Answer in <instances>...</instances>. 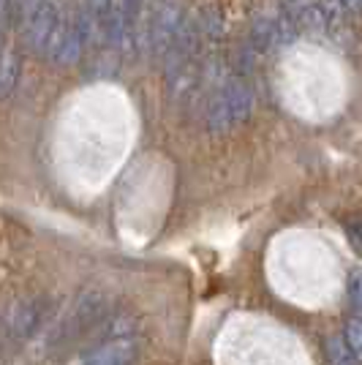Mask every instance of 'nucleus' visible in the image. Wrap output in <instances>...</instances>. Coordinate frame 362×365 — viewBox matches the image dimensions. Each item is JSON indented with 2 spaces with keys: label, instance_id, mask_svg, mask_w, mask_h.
<instances>
[{
  "label": "nucleus",
  "instance_id": "obj_5",
  "mask_svg": "<svg viewBox=\"0 0 362 365\" xmlns=\"http://www.w3.org/2000/svg\"><path fill=\"white\" fill-rule=\"evenodd\" d=\"M343 341H346L348 351L354 354V360H362V317L346 322V330H343Z\"/></svg>",
  "mask_w": 362,
  "mask_h": 365
},
{
  "label": "nucleus",
  "instance_id": "obj_3",
  "mask_svg": "<svg viewBox=\"0 0 362 365\" xmlns=\"http://www.w3.org/2000/svg\"><path fill=\"white\" fill-rule=\"evenodd\" d=\"M44 319V303L41 300H22L9 317V327L14 338H31L36 327Z\"/></svg>",
  "mask_w": 362,
  "mask_h": 365
},
{
  "label": "nucleus",
  "instance_id": "obj_2",
  "mask_svg": "<svg viewBox=\"0 0 362 365\" xmlns=\"http://www.w3.org/2000/svg\"><path fill=\"white\" fill-rule=\"evenodd\" d=\"M142 351V341L136 335H123V338H109L104 344L93 346L79 365H136Z\"/></svg>",
  "mask_w": 362,
  "mask_h": 365
},
{
  "label": "nucleus",
  "instance_id": "obj_4",
  "mask_svg": "<svg viewBox=\"0 0 362 365\" xmlns=\"http://www.w3.org/2000/svg\"><path fill=\"white\" fill-rule=\"evenodd\" d=\"M324 351H327L330 365H357L354 354L348 351L346 341H343V335H330V338L324 341Z\"/></svg>",
  "mask_w": 362,
  "mask_h": 365
},
{
  "label": "nucleus",
  "instance_id": "obj_7",
  "mask_svg": "<svg viewBox=\"0 0 362 365\" xmlns=\"http://www.w3.org/2000/svg\"><path fill=\"white\" fill-rule=\"evenodd\" d=\"M348 232H351V237H357L362 243V221H357V224H348Z\"/></svg>",
  "mask_w": 362,
  "mask_h": 365
},
{
  "label": "nucleus",
  "instance_id": "obj_1",
  "mask_svg": "<svg viewBox=\"0 0 362 365\" xmlns=\"http://www.w3.org/2000/svg\"><path fill=\"white\" fill-rule=\"evenodd\" d=\"M106 319H109V297L95 289L82 292L74 303L66 308V314H61L58 322L52 324V330L46 335V346L49 349L68 346L79 338L90 335L93 330H98Z\"/></svg>",
  "mask_w": 362,
  "mask_h": 365
},
{
  "label": "nucleus",
  "instance_id": "obj_6",
  "mask_svg": "<svg viewBox=\"0 0 362 365\" xmlns=\"http://www.w3.org/2000/svg\"><path fill=\"white\" fill-rule=\"evenodd\" d=\"M348 297H351L354 311L362 314V270L351 273V278H348Z\"/></svg>",
  "mask_w": 362,
  "mask_h": 365
}]
</instances>
